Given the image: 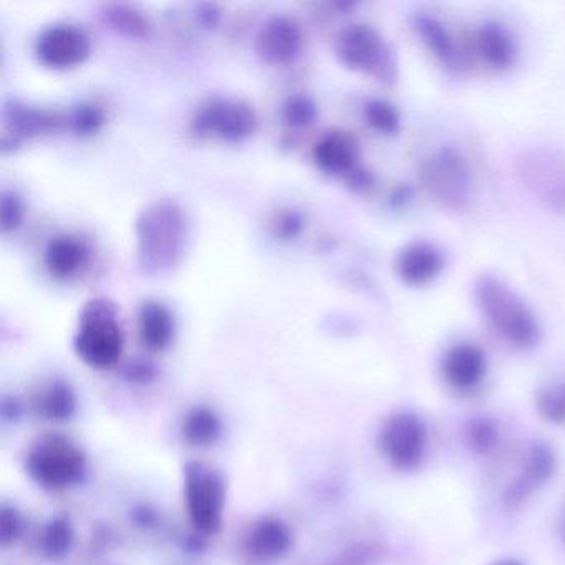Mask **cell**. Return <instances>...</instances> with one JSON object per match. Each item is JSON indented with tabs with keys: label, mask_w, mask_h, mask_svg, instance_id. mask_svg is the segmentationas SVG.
Returning a JSON list of instances; mask_svg holds the SVG:
<instances>
[{
	"label": "cell",
	"mask_w": 565,
	"mask_h": 565,
	"mask_svg": "<svg viewBox=\"0 0 565 565\" xmlns=\"http://www.w3.org/2000/svg\"><path fill=\"white\" fill-rule=\"evenodd\" d=\"M316 117L317 108L310 98L292 97L284 105V118L292 127H306L312 124Z\"/></svg>",
	"instance_id": "cell-31"
},
{
	"label": "cell",
	"mask_w": 565,
	"mask_h": 565,
	"mask_svg": "<svg viewBox=\"0 0 565 565\" xmlns=\"http://www.w3.org/2000/svg\"><path fill=\"white\" fill-rule=\"evenodd\" d=\"M443 372L455 388L469 390L481 382L486 373V356L472 343H458L446 353Z\"/></svg>",
	"instance_id": "cell-14"
},
{
	"label": "cell",
	"mask_w": 565,
	"mask_h": 565,
	"mask_svg": "<svg viewBox=\"0 0 565 565\" xmlns=\"http://www.w3.org/2000/svg\"><path fill=\"white\" fill-rule=\"evenodd\" d=\"M313 160L326 173H350L359 160V145L345 131H329L317 141Z\"/></svg>",
	"instance_id": "cell-16"
},
{
	"label": "cell",
	"mask_w": 565,
	"mask_h": 565,
	"mask_svg": "<svg viewBox=\"0 0 565 565\" xmlns=\"http://www.w3.org/2000/svg\"><path fill=\"white\" fill-rule=\"evenodd\" d=\"M337 55L345 67L356 72L375 75L390 81L392 78V57L379 32L369 25H350L340 32L335 45Z\"/></svg>",
	"instance_id": "cell-8"
},
{
	"label": "cell",
	"mask_w": 565,
	"mask_h": 565,
	"mask_svg": "<svg viewBox=\"0 0 565 565\" xmlns=\"http://www.w3.org/2000/svg\"><path fill=\"white\" fill-rule=\"evenodd\" d=\"M476 49H478L482 61L489 67L498 68V71L511 67L514 62V41H512L511 34L495 22H488L479 29L476 34Z\"/></svg>",
	"instance_id": "cell-18"
},
{
	"label": "cell",
	"mask_w": 565,
	"mask_h": 565,
	"mask_svg": "<svg viewBox=\"0 0 565 565\" xmlns=\"http://www.w3.org/2000/svg\"><path fill=\"white\" fill-rule=\"evenodd\" d=\"M35 409L45 419L64 422L77 412V396L64 382H54L39 392L34 399Z\"/></svg>",
	"instance_id": "cell-21"
},
{
	"label": "cell",
	"mask_w": 565,
	"mask_h": 565,
	"mask_svg": "<svg viewBox=\"0 0 565 565\" xmlns=\"http://www.w3.org/2000/svg\"><path fill=\"white\" fill-rule=\"evenodd\" d=\"M415 29L425 42L426 47L443 64H451L455 61V44H452V39L449 38L448 31L443 28L441 22L436 21L431 15L419 14L415 18Z\"/></svg>",
	"instance_id": "cell-23"
},
{
	"label": "cell",
	"mask_w": 565,
	"mask_h": 565,
	"mask_svg": "<svg viewBox=\"0 0 565 565\" xmlns=\"http://www.w3.org/2000/svg\"><path fill=\"white\" fill-rule=\"evenodd\" d=\"M104 18L114 31L128 35V38H145L150 31L147 19L135 9L128 8V6H107Z\"/></svg>",
	"instance_id": "cell-25"
},
{
	"label": "cell",
	"mask_w": 565,
	"mask_h": 565,
	"mask_svg": "<svg viewBox=\"0 0 565 565\" xmlns=\"http://www.w3.org/2000/svg\"><path fill=\"white\" fill-rule=\"evenodd\" d=\"M90 39L77 25L57 24L45 29L38 41V58L45 67L67 71L90 57Z\"/></svg>",
	"instance_id": "cell-11"
},
{
	"label": "cell",
	"mask_w": 565,
	"mask_h": 565,
	"mask_svg": "<svg viewBox=\"0 0 565 565\" xmlns=\"http://www.w3.org/2000/svg\"><path fill=\"white\" fill-rule=\"evenodd\" d=\"M302 49V31L289 18H274L257 35V52L264 61L274 65L292 62Z\"/></svg>",
	"instance_id": "cell-12"
},
{
	"label": "cell",
	"mask_w": 565,
	"mask_h": 565,
	"mask_svg": "<svg viewBox=\"0 0 565 565\" xmlns=\"http://www.w3.org/2000/svg\"><path fill=\"white\" fill-rule=\"evenodd\" d=\"M24 221V203L14 191H4L0 196V224L4 233L18 230Z\"/></svg>",
	"instance_id": "cell-29"
},
{
	"label": "cell",
	"mask_w": 565,
	"mask_h": 565,
	"mask_svg": "<svg viewBox=\"0 0 565 565\" xmlns=\"http://www.w3.org/2000/svg\"><path fill=\"white\" fill-rule=\"evenodd\" d=\"M561 537L565 541V509L564 512H562Z\"/></svg>",
	"instance_id": "cell-36"
},
{
	"label": "cell",
	"mask_w": 565,
	"mask_h": 565,
	"mask_svg": "<svg viewBox=\"0 0 565 565\" xmlns=\"http://www.w3.org/2000/svg\"><path fill=\"white\" fill-rule=\"evenodd\" d=\"M363 115L366 124L380 134L393 135L399 130V114L388 102H366Z\"/></svg>",
	"instance_id": "cell-27"
},
{
	"label": "cell",
	"mask_w": 565,
	"mask_h": 565,
	"mask_svg": "<svg viewBox=\"0 0 565 565\" xmlns=\"http://www.w3.org/2000/svg\"><path fill=\"white\" fill-rule=\"evenodd\" d=\"M495 438H498V433H495L494 425L488 419H475L466 428V439H468L472 451L488 452L494 446Z\"/></svg>",
	"instance_id": "cell-30"
},
{
	"label": "cell",
	"mask_w": 565,
	"mask_h": 565,
	"mask_svg": "<svg viewBox=\"0 0 565 565\" xmlns=\"http://www.w3.org/2000/svg\"><path fill=\"white\" fill-rule=\"evenodd\" d=\"M140 335L145 345L154 352L168 349L173 342L174 319L160 302H147L140 310Z\"/></svg>",
	"instance_id": "cell-20"
},
{
	"label": "cell",
	"mask_w": 565,
	"mask_h": 565,
	"mask_svg": "<svg viewBox=\"0 0 565 565\" xmlns=\"http://www.w3.org/2000/svg\"><path fill=\"white\" fill-rule=\"evenodd\" d=\"M300 226H302V223H300L299 217L294 216V214H289V216L280 223V233L286 234V236H296Z\"/></svg>",
	"instance_id": "cell-35"
},
{
	"label": "cell",
	"mask_w": 565,
	"mask_h": 565,
	"mask_svg": "<svg viewBox=\"0 0 565 565\" xmlns=\"http://www.w3.org/2000/svg\"><path fill=\"white\" fill-rule=\"evenodd\" d=\"M71 124L77 134H94L104 125V111L95 105H82L72 115Z\"/></svg>",
	"instance_id": "cell-32"
},
{
	"label": "cell",
	"mask_w": 565,
	"mask_h": 565,
	"mask_svg": "<svg viewBox=\"0 0 565 565\" xmlns=\"http://www.w3.org/2000/svg\"><path fill=\"white\" fill-rule=\"evenodd\" d=\"M292 547V532L279 519L264 518L254 522L246 537V548L260 561H277Z\"/></svg>",
	"instance_id": "cell-15"
},
{
	"label": "cell",
	"mask_w": 565,
	"mask_h": 565,
	"mask_svg": "<svg viewBox=\"0 0 565 565\" xmlns=\"http://www.w3.org/2000/svg\"><path fill=\"white\" fill-rule=\"evenodd\" d=\"M555 471V456L545 443H535L525 458L524 476L509 489L508 502L511 505L524 501L542 482L551 479Z\"/></svg>",
	"instance_id": "cell-17"
},
{
	"label": "cell",
	"mask_w": 565,
	"mask_h": 565,
	"mask_svg": "<svg viewBox=\"0 0 565 565\" xmlns=\"http://www.w3.org/2000/svg\"><path fill=\"white\" fill-rule=\"evenodd\" d=\"M75 532L67 519H54L45 525L39 537L42 554L49 558H62L74 545Z\"/></svg>",
	"instance_id": "cell-24"
},
{
	"label": "cell",
	"mask_w": 565,
	"mask_h": 565,
	"mask_svg": "<svg viewBox=\"0 0 565 565\" xmlns=\"http://www.w3.org/2000/svg\"><path fill=\"white\" fill-rule=\"evenodd\" d=\"M380 554L382 551L376 545H356V547L343 552L333 565H372L373 562L379 561Z\"/></svg>",
	"instance_id": "cell-33"
},
{
	"label": "cell",
	"mask_w": 565,
	"mask_h": 565,
	"mask_svg": "<svg viewBox=\"0 0 565 565\" xmlns=\"http://www.w3.org/2000/svg\"><path fill=\"white\" fill-rule=\"evenodd\" d=\"M491 565H522L521 562H515V561H499V562H494V564H491Z\"/></svg>",
	"instance_id": "cell-37"
},
{
	"label": "cell",
	"mask_w": 565,
	"mask_h": 565,
	"mask_svg": "<svg viewBox=\"0 0 565 565\" xmlns=\"http://www.w3.org/2000/svg\"><path fill=\"white\" fill-rule=\"evenodd\" d=\"M537 409L552 423H565V385L542 390L537 395Z\"/></svg>",
	"instance_id": "cell-28"
},
{
	"label": "cell",
	"mask_w": 565,
	"mask_h": 565,
	"mask_svg": "<svg viewBox=\"0 0 565 565\" xmlns=\"http://www.w3.org/2000/svg\"><path fill=\"white\" fill-rule=\"evenodd\" d=\"M223 425L220 416L206 406H196L184 416L181 433L193 446H211L220 439Z\"/></svg>",
	"instance_id": "cell-22"
},
{
	"label": "cell",
	"mask_w": 565,
	"mask_h": 565,
	"mask_svg": "<svg viewBox=\"0 0 565 565\" xmlns=\"http://www.w3.org/2000/svg\"><path fill=\"white\" fill-rule=\"evenodd\" d=\"M425 423L415 413H396L380 431V448L393 468L409 471L422 462L425 455Z\"/></svg>",
	"instance_id": "cell-9"
},
{
	"label": "cell",
	"mask_w": 565,
	"mask_h": 565,
	"mask_svg": "<svg viewBox=\"0 0 565 565\" xmlns=\"http://www.w3.org/2000/svg\"><path fill=\"white\" fill-rule=\"evenodd\" d=\"M184 504L191 524L200 534L221 531L226 511V481L223 475L204 462L184 466Z\"/></svg>",
	"instance_id": "cell-5"
},
{
	"label": "cell",
	"mask_w": 565,
	"mask_h": 565,
	"mask_svg": "<svg viewBox=\"0 0 565 565\" xmlns=\"http://www.w3.org/2000/svg\"><path fill=\"white\" fill-rule=\"evenodd\" d=\"M6 117L11 121L12 127L18 128L22 134H41V131L51 130L57 124V120L45 111L19 107V105L6 108Z\"/></svg>",
	"instance_id": "cell-26"
},
{
	"label": "cell",
	"mask_w": 565,
	"mask_h": 565,
	"mask_svg": "<svg viewBox=\"0 0 565 565\" xmlns=\"http://www.w3.org/2000/svg\"><path fill=\"white\" fill-rule=\"evenodd\" d=\"M75 352L94 369H110L124 352V333L118 326V310L104 297L85 303L75 337Z\"/></svg>",
	"instance_id": "cell-4"
},
{
	"label": "cell",
	"mask_w": 565,
	"mask_h": 565,
	"mask_svg": "<svg viewBox=\"0 0 565 565\" xmlns=\"http://www.w3.org/2000/svg\"><path fill=\"white\" fill-rule=\"evenodd\" d=\"M257 118L253 108L243 102L213 100L196 111L193 128L201 137L223 141H241L256 130Z\"/></svg>",
	"instance_id": "cell-10"
},
{
	"label": "cell",
	"mask_w": 565,
	"mask_h": 565,
	"mask_svg": "<svg viewBox=\"0 0 565 565\" xmlns=\"http://www.w3.org/2000/svg\"><path fill=\"white\" fill-rule=\"evenodd\" d=\"M138 264L145 274H161L177 266L188 241L184 211L173 201H157L137 220Z\"/></svg>",
	"instance_id": "cell-1"
},
{
	"label": "cell",
	"mask_w": 565,
	"mask_h": 565,
	"mask_svg": "<svg viewBox=\"0 0 565 565\" xmlns=\"http://www.w3.org/2000/svg\"><path fill=\"white\" fill-rule=\"evenodd\" d=\"M423 181L436 201L449 210H465L471 200V171L455 148H443L426 161Z\"/></svg>",
	"instance_id": "cell-7"
},
{
	"label": "cell",
	"mask_w": 565,
	"mask_h": 565,
	"mask_svg": "<svg viewBox=\"0 0 565 565\" xmlns=\"http://www.w3.org/2000/svg\"><path fill=\"white\" fill-rule=\"evenodd\" d=\"M25 469L42 488L62 491L84 481L87 455L67 436L51 433L32 443L25 456Z\"/></svg>",
	"instance_id": "cell-3"
},
{
	"label": "cell",
	"mask_w": 565,
	"mask_h": 565,
	"mask_svg": "<svg viewBox=\"0 0 565 565\" xmlns=\"http://www.w3.org/2000/svg\"><path fill=\"white\" fill-rule=\"evenodd\" d=\"M476 302L495 332L518 349H532L541 327L527 303L499 277L486 274L475 284Z\"/></svg>",
	"instance_id": "cell-2"
},
{
	"label": "cell",
	"mask_w": 565,
	"mask_h": 565,
	"mask_svg": "<svg viewBox=\"0 0 565 565\" xmlns=\"http://www.w3.org/2000/svg\"><path fill=\"white\" fill-rule=\"evenodd\" d=\"M87 249L81 241L71 236L55 237L49 244L45 263L52 276L71 279L87 264Z\"/></svg>",
	"instance_id": "cell-19"
},
{
	"label": "cell",
	"mask_w": 565,
	"mask_h": 565,
	"mask_svg": "<svg viewBox=\"0 0 565 565\" xmlns=\"http://www.w3.org/2000/svg\"><path fill=\"white\" fill-rule=\"evenodd\" d=\"M515 173L539 203L565 214V151L552 147L525 148L515 158Z\"/></svg>",
	"instance_id": "cell-6"
},
{
	"label": "cell",
	"mask_w": 565,
	"mask_h": 565,
	"mask_svg": "<svg viewBox=\"0 0 565 565\" xmlns=\"http://www.w3.org/2000/svg\"><path fill=\"white\" fill-rule=\"evenodd\" d=\"M22 532V518L15 509L2 508L0 514V542L2 545L11 544Z\"/></svg>",
	"instance_id": "cell-34"
},
{
	"label": "cell",
	"mask_w": 565,
	"mask_h": 565,
	"mask_svg": "<svg viewBox=\"0 0 565 565\" xmlns=\"http://www.w3.org/2000/svg\"><path fill=\"white\" fill-rule=\"evenodd\" d=\"M445 267L441 250L429 243H412L396 257V273L408 286H425L441 274Z\"/></svg>",
	"instance_id": "cell-13"
}]
</instances>
